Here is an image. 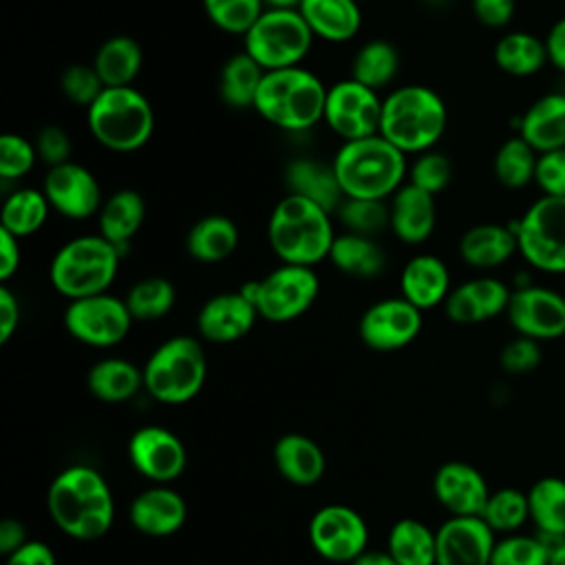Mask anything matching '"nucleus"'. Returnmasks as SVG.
Masks as SVG:
<instances>
[{"mask_svg":"<svg viewBox=\"0 0 565 565\" xmlns=\"http://www.w3.org/2000/svg\"><path fill=\"white\" fill-rule=\"evenodd\" d=\"M46 510L53 523L71 539H102L115 519V501L106 479L90 466L64 468L49 486Z\"/></svg>","mask_w":565,"mask_h":565,"instance_id":"1","label":"nucleus"},{"mask_svg":"<svg viewBox=\"0 0 565 565\" xmlns=\"http://www.w3.org/2000/svg\"><path fill=\"white\" fill-rule=\"evenodd\" d=\"M335 232L331 212L322 205L285 194L267 221V241L280 263L313 267L329 258Z\"/></svg>","mask_w":565,"mask_h":565,"instance_id":"2","label":"nucleus"},{"mask_svg":"<svg viewBox=\"0 0 565 565\" xmlns=\"http://www.w3.org/2000/svg\"><path fill=\"white\" fill-rule=\"evenodd\" d=\"M344 199H391L406 181V154L382 135L342 141L331 161Z\"/></svg>","mask_w":565,"mask_h":565,"instance_id":"3","label":"nucleus"},{"mask_svg":"<svg viewBox=\"0 0 565 565\" xmlns=\"http://www.w3.org/2000/svg\"><path fill=\"white\" fill-rule=\"evenodd\" d=\"M448 124L444 99L428 86L406 84L382 97L380 135L404 154L433 150Z\"/></svg>","mask_w":565,"mask_h":565,"instance_id":"4","label":"nucleus"},{"mask_svg":"<svg viewBox=\"0 0 565 565\" xmlns=\"http://www.w3.org/2000/svg\"><path fill=\"white\" fill-rule=\"evenodd\" d=\"M327 86L305 66L265 71L254 110L287 132L313 128L324 117Z\"/></svg>","mask_w":565,"mask_h":565,"instance_id":"5","label":"nucleus"},{"mask_svg":"<svg viewBox=\"0 0 565 565\" xmlns=\"http://www.w3.org/2000/svg\"><path fill=\"white\" fill-rule=\"evenodd\" d=\"M121 249L102 234H84L64 243L49 267L53 289L68 298L106 294L119 269Z\"/></svg>","mask_w":565,"mask_h":565,"instance_id":"6","label":"nucleus"},{"mask_svg":"<svg viewBox=\"0 0 565 565\" xmlns=\"http://www.w3.org/2000/svg\"><path fill=\"white\" fill-rule=\"evenodd\" d=\"M86 110L90 135L99 146L113 152L139 150L154 130L152 106L135 86L104 88Z\"/></svg>","mask_w":565,"mask_h":565,"instance_id":"7","label":"nucleus"},{"mask_svg":"<svg viewBox=\"0 0 565 565\" xmlns=\"http://www.w3.org/2000/svg\"><path fill=\"white\" fill-rule=\"evenodd\" d=\"M143 388L161 404H185L205 384L207 360L192 335H174L161 342L143 364Z\"/></svg>","mask_w":565,"mask_h":565,"instance_id":"8","label":"nucleus"},{"mask_svg":"<svg viewBox=\"0 0 565 565\" xmlns=\"http://www.w3.org/2000/svg\"><path fill=\"white\" fill-rule=\"evenodd\" d=\"M243 40V51L263 71H278L300 66L311 49L313 33L298 9H265Z\"/></svg>","mask_w":565,"mask_h":565,"instance_id":"9","label":"nucleus"},{"mask_svg":"<svg viewBox=\"0 0 565 565\" xmlns=\"http://www.w3.org/2000/svg\"><path fill=\"white\" fill-rule=\"evenodd\" d=\"M523 260L543 274H565V199L541 194L514 223Z\"/></svg>","mask_w":565,"mask_h":565,"instance_id":"10","label":"nucleus"},{"mask_svg":"<svg viewBox=\"0 0 565 565\" xmlns=\"http://www.w3.org/2000/svg\"><path fill=\"white\" fill-rule=\"evenodd\" d=\"M241 291L254 302L258 318L289 322L300 318L318 298L320 280L313 267L280 263L260 280L245 282Z\"/></svg>","mask_w":565,"mask_h":565,"instance_id":"11","label":"nucleus"},{"mask_svg":"<svg viewBox=\"0 0 565 565\" xmlns=\"http://www.w3.org/2000/svg\"><path fill=\"white\" fill-rule=\"evenodd\" d=\"M132 324L126 300L106 294L68 300L64 311L66 331L82 344L108 349L119 344Z\"/></svg>","mask_w":565,"mask_h":565,"instance_id":"12","label":"nucleus"},{"mask_svg":"<svg viewBox=\"0 0 565 565\" xmlns=\"http://www.w3.org/2000/svg\"><path fill=\"white\" fill-rule=\"evenodd\" d=\"M382 97L377 90L355 82L342 79L327 88L322 121L342 139L355 141L380 135Z\"/></svg>","mask_w":565,"mask_h":565,"instance_id":"13","label":"nucleus"},{"mask_svg":"<svg viewBox=\"0 0 565 565\" xmlns=\"http://www.w3.org/2000/svg\"><path fill=\"white\" fill-rule=\"evenodd\" d=\"M309 543L327 561L353 563L369 550V527L358 510L344 503H329L313 512Z\"/></svg>","mask_w":565,"mask_h":565,"instance_id":"14","label":"nucleus"},{"mask_svg":"<svg viewBox=\"0 0 565 565\" xmlns=\"http://www.w3.org/2000/svg\"><path fill=\"white\" fill-rule=\"evenodd\" d=\"M505 316L516 335H525L536 342L558 340L565 335V296L552 287L536 282L514 287Z\"/></svg>","mask_w":565,"mask_h":565,"instance_id":"15","label":"nucleus"},{"mask_svg":"<svg viewBox=\"0 0 565 565\" xmlns=\"http://www.w3.org/2000/svg\"><path fill=\"white\" fill-rule=\"evenodd\" d=\"M422 331V311L406 298L373 302L360 318V340L373 351H397L411 344Z\"/></svg>","mask_w":565,"mask_h":565,"instance_id":"16","label":"nucleus"},{"mask_svg":"<svg viewBox=\"0 0 565 565\" xmlns=\"http://www.w3.org/2000/svg\"><path fill=\"white\" fill-rule=\"evenodd\" d=\"M128 459L141 477L168 486L185 470L188 452L172 430L163 426H141L128 441Z\"/></svg>","mask_w":565,"mask_h":565,"instance_id":"17","label":"nucleus"},{"mask_svg":"<svg viewBox=\"0 0 565 565\" xmlns=\"http://www.w3.org/2000/svg\"><path fill=\"white\" fill-rule=\"evenodd\" d=\"M42 192L49 199L51 210L73 221L99 214L104 203L95 174L75 161L49 168Z\"/></svg>","mask_w":565,"mask_h":565,"instance_id":"18","label":"nucleus"},{"mask_svg":"<svg viewBox=\"0 0 565 565\" xmlns=\"http://www.w3.org/2000/svg\"><path fill=\"white\" fill-rule=\"evenodd\" d=\"M435 565H490L494 532L481 516H448L437 530Z\"/></svg>","mask_w":565,"mask_h":565,"instance_id":"19","label":"nucleus"},{"mask_svg":"<svg viewBox=\"0 0 565 565\" xmlns=\"http://www.w3.org/2000/svg\"><path fill=\"white\" fill-rule=\"evenodd\" d=\"M490 492L486 477L466 461H446L433 477V494L450 516H481Z\"/></svg>","mask_w":565,"mask_h":565,"instance_id":"20","label":"nucleus"},{"mask_svg":"<svg viewBox=\"0 0 565 565\" xmlns=\"http://www.w3.org/2000/svg\"><path fill=\"white\" fill-rule=\"evenodd\" d=\"M256 320L258 311L254 302L238 289L205 300L196 313V329L207 342L230 344L245 338Z\"/></svg>","mask_w":565,"mask_h":565,"instance_id":"21","label":"nucleus"},{"mask_svg":"<svg viewBox=\"0 0 565 565\" xmlns=\"http://www.w3.org/2000/svg\"><path fill=\"white\" fill-rule=\"evenodd\" d=\"M512 289L494 276H477L452 287L444 311L457 324H479L508 311Z\"/></svg>","mask_w":565,"mask_h":565,"instance_id":"22","label":"nucleus"},{"mask_svg":"<svg viewBox=\"0 0 565 565\" xmlns=\"http://www.w3.org/2000/svg\"><path fill=\"white\" fill-rule=\"evenodd\" d=\"M185 516L188 505L183 497L170 486L161 483H154L152 488L139 492L128 508V519L132 527L154 539H163L179 532L185 523Z\"/></svg>","mask_w":565,"mask_h":565,"instance_id":"23","label":"nucleus"},{"mask_svg":"<svg viewBox=\"0 0 565 565\" xmlns=\"http://www.w3.org/2000/svg\"><path fill=\"white\" fill-rule=\"evenodd\" d=\"M437 223L435 196L413 183H404L388 203V227L406 245L424 243Z\"/></svg>","mask_w":565,"mask_h":565,"instance_id":"24","label":"nucleus"},{"mask_svg":"<svg viewBox=\"0 0 565 565\" xmlns=\"http://www.w3.org/2000/svg\"><path fill=\"white\" fill-rule=\"evenodd\" d=\"M450 274L441 258L433 254L413 256L399 274V291L419 311L444 305L450 294Z\"/></svg>","mask_w":565,"mask_h":565,"instance_id":"25","label":"nucleus"},{"mask_svg":"<svg viewBox=\"0 0 565 565\" xmlns=\"http://www.w3.org/2000/svg\"><path fill=\"white\" fill-rule=\"evenodd\" d=\"M523 137L539 154L565 148V93H545L519 119Z\"/></svg>","mask_w":565,"mask_h":565,"instance_id":"26","label":"nucleus"},{"mask_svg":"<svg viewBox=\"0 0 565 565\" xmlns=\"http://www.w3.org/2000/svg\"><path fill=\"white\" fill-rule=\"evenodd\" d=\"M516 247V234L512 225L479 223L466 230L459 238V256L475 269H494L508 263Z\"/></svg>","mask_w":565,"mask_h":565,"instance_id":"27","label":"nucleus"},{"mask_svg":"<svg viewBox=\"0 0 565 565\" xmlns=\"http://www.w3.org/2000/svg\"><path fill=\"white\" fill-rule=\"evenodd\" d=\"M274 466L278 475L294 486H313L324 475V452L307 435L287 433L274 444Z\"/></svg>","mask_w":565,"mask_h":565,"instance_id":"28","label":"nucleus"},{"mask_svg":"<svg viewBox=\"0 0 565 565\" xmlns=\"http://www.w3.org/2000/svg\"><path fill=\"white\" fill-rule=\"evenodd\" d=\"M285 183L289 194L305 196L322 205L331 214L338 212L340 203L344 201L342 188L338 183V177L331 163H322L307 157L294 159L285 168Z\"/></svg>","mask_w":565,"mask_h":565,"instance_id":"29","label":"nucleus"},{"mask_svg":"<svg viewBox=\"0 0 565 565\" xmlns=\"http://www.w3.org/2000/svg\"><path fill=\"white\" fill-rule=\"evenodd\" d=\"M360 0H302L298 11L313 38L327 42H349L362 26Z\"/></svg>","mask_w":565,"mask_h":565,"instance_id":"30","label":"nucleus"},{"mask_svg":"<svg viewBox=\"0 0 565 565\" xmlns=\"http://www.w3.org/2000/svg\"><path fill=\"white\" fill-rule=\"evenodd\" d=\"M327 260H331V265L344 276H351L358 280L375 278L386 267V254L380 247V243L373 236H362L351 232L335 234Z\"/></svg>","mask_w":565,"mask_h":565,"instance_id":"31","label":"nucleus"},{"mask_svg":"<svg viewBox=\"0 0 565 565\" xmlns=\"http://www.w3.org/2000/svg\"><path fill=\"white\" fill-rule=\"evenodd\" d=\"M146 218V203L137 190L113 192L97 214V227L104 238L124 249L141 230Z\"/></svg>","mask_w":565,"mask_h":565,"instance_id":"32","label":"nucleus"},{"mask_svg":"<svg viewBox=\"0 0 565 565\" xmlns=\"http://www.w3.org/2000/svg\"><path fill=\"white\" fill-rule=\"evenodd\" d=\"M238 245V227L230 216L207 214L199 218L185 236V252L199 263H223Z\"/></svg>","mask_w":565,"mask_h":565,"instance_id":"33","label":"nucleus"},{"mask_svg":"<svg viewBox=\"0 0 565 565\" xmlns=\"http://www.w3.org/2000/svg\"><path fill=\"white\" fill-rule=\"evenodd\" d=\"M143 64L141 44L130 35H113L99 44L93 68L106 88L132 86Z\"/></svg>","mask_w":565,"mask_h":565,"instance_id":"34","label":"nucleus"},{"mask_svg":"<svg viewBox=\"0 0 565 565\" xmlns=\"http://www.w3.org/2000/svg\"><path fill=\"white\" fill-rule=\"evenodd\" d=\"M530 521L552 545L565 541V479L541 477L527 490Z\"/></svg>","mask_w":565,"mask_h":565,"instance_id":"35","label":"nucleus"},{"mask_svg":"<svg viewBox=\"0 0 565 565\" xmlns=\"http://www.w3.org/2000/svg\"><path fill=\"white\" fill-rule=\"evenodd\" d=\"M86 386L93 397L117 404L143 388V371L124 358H104L88 369Z\"/></svg>","mask_w":565,"mask_h":565,"instance_id":"36","label":"nucleus"},{"mask_svg":"<svg viewBox=\"0 0 565 565\" xmlns=\"http://www.w3.org/2000/svg\"><path fill=\"white\" fill-rule=\"evenodd\" d=\"M494 64L512 77L536 75L550 64L545 40L527 31H510L494 44Z\"/></svg>","mask_w":565,"mask_h":565,"instance_id":"37","label":"nucleus"},{"mask_svg":"<svg viewBox=\"0 0 565 565\" xmlns=\"http://www.w3.org/2000/svg\"><path fill=\"white\" fill-rule=\"evenodd\" d=\"M386 552L397 565H435L437 561V536L417 519H399L388 530Z\"/></svg>","mask_w":565,"mask_h":565,"instance_id":"38","label":"nucleus"},{"mask_svg":"<svg viewBox=\"0 0 565 565\" xmlns=\"http://www.w3.org/2000/svg\"><path fill=\"white\" fill-rule=\"evenodd\" d=\"M265 71L245 53L225 60L218 73V95L230 108H254Z\"/></svg>","mask_w":565,"mask_h":565,"instance_id":"39","label":"nucleus"},{"mask_svg":"<svg viewBox=\"0 0 565 565\" xmlns=\"http://www.w3.org/2000/svg\"><path fill=\"white\" fill-rule=\"evenodd\" d=\"M49 210L51 203L42 190L18 188L2 203L0 227L13 234L15 238L31 236L46 223Z\"/></svg>","mask_w":565,"mask_h":565,"instance_id":"40","label":"nucleus"},{"mask_svg":"<svg viewBox=\"0 0 565 565\" xmlns=\"http://www.w3.org/2000/svg\"><path fill=\"white\" fill-rule=\"evenodd\" d=\"M399 71L397 49L388 40L364 42L351 60V79L380 90L388 86Z\"/></svg>","mask_w":565,"mask_h":565,"instance_id":"41","label":"nucleus"},{"mask_svg":"<svg viewBox=\"0 0 565 565\" xmlns=\"http://www.w3.org/2000/svg\"><path fill=\"white\" fill-rule=\"evenodd\" d=\"M539 152L519 135L505 139L494 154V177L508 190H521L534 183Z\"/></svg>","mask_w":565,"mask_h":565,"instance_id":"42","label":"nucleus"},{"mask_svg":"<svg viewBox=\"0 0 565 565\" xmlns=\"http://www.w3.org/2000/svg\"><path fill=\"white\" fill-rule=\"evenodd\" d=\"M126 307L132 320L150 322L168 316L177 302L174 285L163 276H148L137 280L126 294Z\"/></svg>","mask_w":565,"mask_h":565,"instance_id":"43","label":"nucleus"},{"mask_svg":"<svg viewBox=\"0 0 565 565\" xmlns=\"http://www.w3.org/2000/svg\"><path fill=\"white\" fill-rule=\"evenodd\" d=\"M481 519L494 534H514L530 519L527 492H521L519 488L492 490L481 512Z\"/></svg>","mask_w":565,"mask_h":565,"instance_id":"44","label":"nucleus"},{"mask_svg":"<svg viewBox=\"0 0 565 565\" xmlns=\"http://www.w3.org/2000/svg\"><path fill=\"white\" fill-rule=\"evenodd\" d=\"M552 543L541 534H505L494 543L490 565H547Z\"/></svg>","mask_w":565,"mask_h":565,"instance_id":"45","label":"nucleus"},{"mask_svg":"<svg viewBox=\"0 0 565 565\" xmlns=\"http://www.w3.org/2000/svg\"><path fill=\"white\" fill-rule=\"evenodd\" d=\"M210 22L232 35H245L265 11L263 0H201Z\"/></svg>","mask_w":565,"mask_h":565,"instance_id":"46","label":"nucleus"},{"mask_svg":"<svg viewBox=\"0 0 565 565\" xmlns=\"http://www.w3.org/2000/svg\"><path fill=\"white\" fill-rule=\"evenodd\" d=\"M344 232L375 236L388 227V205L375 199H344L335 212Z\"/></svg>","mask_w":565,"mask_h":565,"instance_id":"47","label":"nucleus"},{"mask_svg":"<svg viewBox=\"0 0 565 565\" xmlns=\"http://www.w3.org/2000/svg\"><path fill=\"white\" fill-rule=\"evenodd\" d=\"M452 177V163L446 154L437 150H426L415 157L408 168V183L417 185L419 190L437 196L444 192Z\"/></svg>","mask_w":565,"mask_h":565,"instance_id":"48","label":"nucleus"},{"mask_svg":"<svg viewBox=\"0 0 565 565\" xmlns=\"http://www.w3.org/2000/svg\"><path fill=\"white\" fill-rule=\"evenodd\" d=\"M38 161L35 143L18 132H4L0 137V179L18 181L33 170Z\"/></svg>","mask_w":565,"mask_h":565,"instance_id":"49","label":"nucleus"},{"mask_svg":"<svg viewBox=\"0 0 565 565\" xmlns=\"http://www.w3.org/2000/svg\"><path fill=\"white\" fill-rule=\"evenodd\" d=\"M60 86L66 99H71L77 106L88 108L106 88L93 68V64H71L64 68L60 77Z\"/></svg>","mask_w":565,"mask_h":565,"instance_id":"50","label":"nucleus"},{"mask_svg":"<svg viewBox=\"0 0 565 565\" xmlns=\"http://www.w3.org/2000/svg\"><path fill=\"white\" fill-rule=\"evenodd\" d=\"M541 360H543L541 342L525 335H516L499 353V364L510 375L532 373L541 364Z\"/></svg>","mask_w":565,"mask_h":565,"instance_id":"51","label":"nucleus"},{"mask_svg":"<svg viewBox=\"0 0 565 565\" xmlns=\"http://www.w3.org/2000/svg\"><path fill=\"white\" fill-rule=\"evenodd\" d=\"M534 183L541 194L565 199V148L539 154Z\"/></svg>","mask_w":565,"mask_h":565,"instance_id":"52","label":"nucleus"},{"mask_svg":"<svg viewBox=\"0 0 565 565\" xmlns=\"http://www.w3.org/2000/svg\"><path fill=\"white\" fill-rule=\"evenodd\" d=\"M35 150H38V159L44 161L49 168L62 166L66 161H71V137L66 135L64 128L60 126H44L38 130L35 135Z\"/></svg>","mask_w":565,"mask_h":565,"instance_id":"53","label":"nucleus"},{"mask_svg":"<svg viewBox=\"0 0 565 565\" xmlns=\"http://www.w3.org/2000/svg\"><path fill=\"white\" fill-rule=\"evenodd\" d=\"M475 18L488 29L508 26L514 18L516 0H470Z\"/></svg>","mask_w":565,"mask_h":565,"instance_id":"54","label":"nucleus"},{"mask_svg":"<svg viewBox=\"0 0 565 565\" xmlns=\"http://www.w3.org/2000/svg\"><path fill=\"white\" fill-rule=\"evenodd\" d=\"M4 558H7L4 565H57L53 550L44 541H31V539Z\"/></svg>","mask_w":565,"mask_h":565,"instance_id":"55","label":"nucleus"},{"mask_svg":"<svg viewBox=\"0 0 565 565\" xmlns=\"http://www.w3.org/2000/svg\"><path fill=\"white\" fill-rule=\"evenodd\" d=\"M20 324V302L15 294L2 282L0 285V344H7Z\"/></svg>","mask_w":565,"mask_h":565,"instance_id":"56","label":"nucleus"},{"mask_svg":"<svg viewBox=\"0 0 565 565\" xmlns=\"http://www.w3.org/2000/svg\"><path fill=\"white\" fill-rule=\"evenodd\" d=\"M20 260H22L20 238H15L13 234L0 227V280L2 282H7L18 271Z\"/></svg>","mask_w":565,"mask_h":565,"instance_id":"57","label":"nucleus"},{"mask_svg":"<svg viewBox=\"0 0 565 565\" xmlns=\"http://www.w3.org/2000/svg\"><path fill=\"white\" fill-rule=\"evenodd\" d=\"M545 46H547L550 64L561 73H565V15L550 26L545 35Z\"/></svg>","mask_w":565,"mask_h":565,"instance_id":"58","label":"nucleus"},{"mask_svg":"<svg viewBox=\"0 0 565 565\" xmlns=\"http://www.w3.org/2000/svg\"><path fill=\"white\" fill-rule=\"evenodd\" d=\"M26 541L29 539H26V530H24L22 521H18V519H2L0 521V554L2 556L13 554Z\"/></svg>","mask_w":565,"mask_h":565,"instance_id":"59","label":"nucleus"},{"mask_svg":"<svg viewBox=\"0 0 565 565\" xmlns=\"http://www.w3.org/2000/svg\"><path fill=\"white\" fill-rule=\"evenodd\" d=\"M351 565H397L386 550H364Z\"/></svg>","mask_w":565,"mask_h":565,"instance_id":"60","label":"nucleus"},{"mask_svg":"<svg viewBox=\"0 0 565 565\" xmlns=\"http://www.w3.org/2000/svg\"><path fill=\"white\" fill-rule=\"evenodd\" d=\"M547 565H565V541L552 545V554H550Z\"/></svg>","mask_w":565,"mask_h":565,"instance_id":"61","label":"nucleus"},{"mask_svg":"<svg viewBox=\"0 0 565 565\" xmlns=\"http://www.w3.org/2000/svg\"><path fill=\"white\" fill-rule=\"evenodd\" d=\"M302 0H263L265 9H298Z\"/></svg>","mask_w":565,"mask_h":565,"instance_id":"62","label":"nucleus"},{"mask_svg":"<svg viewBox=\"0 0 565 565\" xmlns=\"http://www.w3.org/2000/svg\"><path fill=\"white\" fill-rule=\"evenodd\" d=\"M422 2H426V4H430V7H439V4H446L448 0H422Z\"/></svg>","mask_w":565,"mask_h":565,"instance_id":"63","label":"nucleus"}]
</instances>
